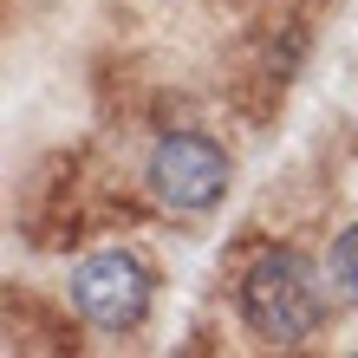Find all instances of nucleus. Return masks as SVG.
Segmentation results:
<instances>
[{
    "mask_svg": "<svg viewBox=\"0 0 358 358\" xmlns=\"http://www.w3.org/2000/svg\"><path fill=\"white\" fill-rule=\"evenodd\" d=\"M72 306H78V320L98 326V332H137L143 326V313H150V267H143L137 255H124V248H111V255H92V261H78L72 267Z\"/></svg>",
    "mask_w": 358,
    "mask_h": 358,
    "instance_id": "nucleus-3",
    "label": "nucleus"
},
{
    "mask_svg": "<svg viewBox=\"0 0 358 358\" xmlns=\"http://www.w3.org/2000/svg\"><path fill=\"white\" fill-rule=\"evenodd\" d=\"M228 176H235V163L215 137L202 131H170L150 143V163H143V182H150V196L163 208H176V215H208L222 196H228Z\"/></svg>",
    "mask_w": 358,
    "mask_h": 358,
    "instance_id": "nucleus-2",
    "label": "nucleus"
},
{
    "mask_svg": "<svg viewBox=\"0 0 358 358\" xmlns=\"http://www.w3.org/2000/svg\"><path fill=\"white\" fill-rule=\"evenodd\" d=\"M235 300H241L248 332L267 345H306L326 320V287L313 273V261L293 255V248H267V255L248 261Z\"/></svg>",
    "mask_w": 358,
    "mask_h": 358,
    "instance_id": "nucleus-1",
    "label": "nucleus"
},
{
    "mask_svg": "<svg viewBox=\"0 0 358 358\" xmlns=\"http://www.w3.org/2000/svg\"><path fill=\"white\" fill-rule=\"evenodd\" d=\"M326 280H332V293H339L345 306H358V222L345 228L339 241H332V261H326Z\"/></svg>",
    "mask_w": 358,
    "mask_h": 358,
    "instance_id": "nucleus-4",
    "label": "nucleus"
}]
</instances>
